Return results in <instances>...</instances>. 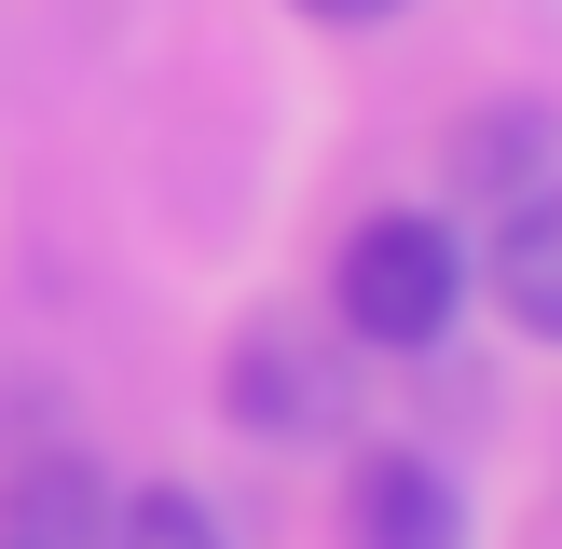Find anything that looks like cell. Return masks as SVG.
Instances as JSON below:
<instances>
[{
    "mask_svg": "<svg viewBox=\"0 0 562 549\" xmlns=\"http://www.w3.org/2000/svg\"><path fill=\"white\" fill-rule=\"evenodd\" d=\"M0 549H14V536H0Z\"/></svg>",
    "mask_w": 562,
    "mask_h": 549,
    "instance_id": "9",
    "label": "cell"
},
{
    "mask_svg": "<svg viewBox=\"0 0 562 549\" xmlns=\"http://www.w3.org/2000/svg\"><path fill=\"white\" fill-rule=\"evenodd\" d=\"M494 302H508L521 329H562V206H508V234H494Z\"/></svg>",
    "mask_w": 562,
    "mask_h": 549,
    "instance_id": "5",
    "label": "cell"
},
{
    "mask_svg": "<svg viewBox=\"0 0 562 549\" xmlns=\"http://www.w3.org/2000/svg\"><path fill=\"white\" fill-rule=\"evenodd\" d=\"M302 14H329V27H384L398 0H302Z\"/></svg>",
    "mask_w": 562,
    "mask_h": 549,
    "instance_id": "8",
    "label": "cell"
},
{
    "mask_svg": "<svg viewBox=\"0 0 562 549\" xmlns=\"http://www.w3.org/2000/svg\"><path fill=\"white\" fill-rule=\"evenodd\" d=\"M467 234L453 220H426V206H371L344 234V329L357 344H384V357H426L439 329L467 316Z\"/></svg>",
    "mask_w": 562,
    "mask_h": 549,
    "instance_id": "1",
    "label": "cell"
},
{
    "mask_svg": "<svg viewBox=\"0 0 562 549\" xmlns=\"http://www.w3.org/2000/svg\"><path fill=\"white\" fill-rule=\"evenodd\" d=\"M549 152H562V124L536 97L467 110V124H453V192H481V206H549Z\"/></svg>",
    "mask_w": 562,
    "mask_h": 549,
    "instance_id": "3",
    "label": "cell"
},
{
    "mask_svg": "<svg viewBox=\"0 0 562 549\" xmlns=\"http://www.w3.org/2000/svg\"><path fill=\"white\" fill-rule=\"evenodd\" d=\"M220 412H247V426H316V412H329V384L302 371L289 344H247L234 371H220Z\"/></svg>",
    "mask_w": 562,
    "mask_h": 549,
    "instance_id": "6",
    "label": "cell"
},
{
    "mask_svg": "<svg viewBox=\"0 0 562 549\" xmlns=\"http://www.w3.org/2000/svg\"><path fill=\"white\" fill-rule=\"evenodd\" d=\"M344 536L357 549H467V494L439 453H357L344 467Z\"/></svg>",
    "mask_w": 562,
    "mask_h": 549,
    "instance_id": "2",
    "label": "cell"
},
{
    "mask_svg": "<svg viewBox=\"0 0 562 549\" xmlns=\"http://www.w3.org/2000/svg\"><path fill=\"white\" fill-rule=\"evenodd\" d=\"M97 549H234V536H220V508H206V494L151 481V494H124V508H110V536H97Z\"/></svg>",
    "mask_w": 562,
    "mask_h": 549,
    "instance_id": "7",
    "label": "cell"
},
{
    "mask_svg": "<svg viewBox=\"0 0 562 549\" xmlns=\"http://www.w3.org/2000/svg\"><path fill=\"white\" fill-rule=\"evenodd\" d=\"M0 536H14V549H97V536H110L97 467H27V481L0 494Z\"/></svg>",
    "mask_w": 562,
    "mask_h": 549,
    "instance_id": "4",
    "label": "cell"
}]
</instances>
